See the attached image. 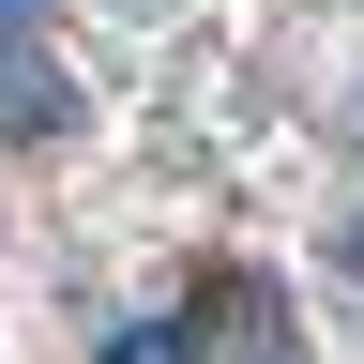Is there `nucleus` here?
Segmentation results:
<instances>
[{
    "instance_id": "nucleus-1",
    "label": "nucleus",
    "mask_w": 364,
    "mask_h": 364,
    "mask_svg": "<svg viewBox=\"0 0 364 364\" xmlns=\"http://www.w3.org/2000/svg\"><path fill=\"white\" fill-rule=\"evenodd\" d=\"M61 107H76V91H61V61H46V31L16 16V31H0V136H61Z\"/></svg>"
},
{
    "instance_id": "nucleus-2",
    "label": "nucleus",
    "mask_w": 364,
    "mask_h": 364,
    "mask_svg": "<svg viewBox=\"0 0 364 364\" xmlns=\"http://www.w3.org/2000/svg\"><path fill=\"white\" fill-rule=\"evenodd\" d=\"M107 364H213L198 318H136V334H107Z\"/></svg>"
}]
</instances>
